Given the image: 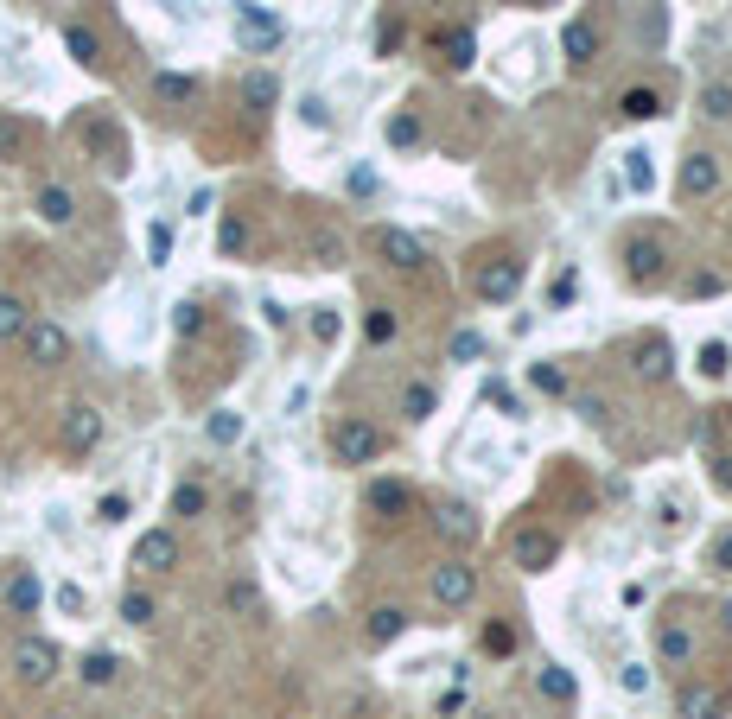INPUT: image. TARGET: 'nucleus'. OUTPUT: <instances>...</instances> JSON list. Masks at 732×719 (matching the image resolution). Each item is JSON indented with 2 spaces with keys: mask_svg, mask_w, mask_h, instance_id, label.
<instances>
[{
  "mask_svg": "<svg viewBox=\"0 0 732 719\" xmlns=\"http://www.w3.org/2000/svg\"><path fill=\"white\" fill-rule=\"evenodd\" d=\"M172 331H179V338H198V331H204V306L179 300V306H172Z\"/></svg>",
  "mask_w": 732,
  "mask_h": 719,
  "instance_id": "obj_33",
  "label": "nucleus"
},
{
  "mask_svg": "<svg viewBox=\"0 0 732 719\" xmlns=\"http://www.w3.org/2000/svg\"><path fill=\"white\" fill-rule=\"evenodd\" d=\"M535 688H542L554 707H573V700H580V681H573L561 662H542V669H535Z\"/></svg>",
  "mask_w": 732,
  "mask_h": 719,
  "instance_id": "obj_16",
  "label": "nucleus"
},
{
  "mask_svg": "<svg viewBox=\"0 0 732 719\" xmlns=\"http://www.w3.org/2000/svg\"><path fill=\"white\" fill-rule=\"evenodd\" d=\"M618 688H624V694H643V688H650V669H643V662H624V669H618Z\"/></svg>",
  "mask_w": 732,
  "mask_h": 719,
  "instance_id": "obj_48",
  "label": "nucleus"
},
{
  "mask_svg": "<svg viewBox=\"0 0 732 719\" xmlns=\"http://www.w3.org/2000/svg\"><path fill=\"white\" fill-rule=\"evenodd\" d=\"M382 134H389V147H421V115H389V128H382Z\"/></svg>",
  "mask_w": 732,
  "mask_h": 719,
  "instance_id": "obj_28",
  "label": "nucleus"
},
{
  "mask_svg": "<svg viewBox=\"0 0 732 719\" xmlns=\"http://www.w3.org/2000/svg\"><path fill=\"white\" fill-rule=\"evenodd\" d=\"M446 357H452V363H478V357H484V338H478V331H459Z\"/></svg>",
  "mask_w": 732,
  "mask_h": 719,
  "instance_id": "obj_40",
  "label": "nucleus"
},
{
  "mask_svg": "<svg viewBox=\"0 0 732 719\" xmlns=\"http://www.w3.org/2000/svg\"><path fill=\"white\" fill-rule=\"evenodd\" d=\"M726 713V688H688L682 694V719H720Z\"/></svg>",
  "mask_w": 732,
  "mask_h": 719,
  "instance_id": "obj_18",
  "label": "nucleus"
},
{
  "mask_svg": "<svg viewBox=\"0 0 732 719\" xmlns=\"http://www.w3.org/2000/svg\"><path fill=\"white\" fill-rule=\"evenodd\" d=\"M363 331H370V344H389V338H395V312H389V306H376Z\"/></svg>",
  "mask_w": 732,
  "mask_h": 719,
  "instance_id": "obj_46",
  "label": "nucleus"
},
{
  "mask_svg": "<svg viewBox=\"0 0 732 719\" xmlns=\"http://www.w3.org/2000/svg\"><path fill=\"white\" fill-rule=\"evenodd\" d=\"M64 51H71L77 64H102V39H96L90 26H77V20L64 26Z\"/></svg>",
  "mask_w": 732,
  "mask_h": 719,
  "instance_id": "obj_21",
  "label": "nucleus"
},
{
  "mask_svg": "<svg viewBox=\"0 0 732 719\" xmlns=\"http://www.w3.org/2000/svg\"><path fill=\"white\" fill-rule=\"evenodd\" d=\"M134 567H141V573L179 567V535H172V529H147L141 541H134Z\"/></svg>",
  "mask_w": 732,
  "mask_h": 719,
  "instance_id": "obj_9",
  "label": "nucleus"
},
{
  "mask_svg": "<svg viewBox=\"0 0 732 719\" xmlns=\"http://www.w3.org/2000/svg\"><path fill=\"white\" fill-rule=\"evenodd\" d=\"M433 529H440L452 548H472V541H478V516L465 510V503H440V510H433Z\"/></svg>",
  "mask_w": 732,
  "mask_h": 719,
  "instance_id": "obj_12",
  "label": "nucleus"
},
{
  "mask_svg": "<svg viewBox=\"0 0 732 719\" xmlns=\"http://www.w3.org/2000/svg\"><path fill=\"white\" fill-rule=\"evenodd\" d=\"M529 382H535L542 395H561V389H567V376L554 370V363H535V370H529Z\"/></svg>",
  "mask_w": 732,
  "mask_h": 719,
  "instance_id": "obj_44",
  "label": "nucleus"
},
{
  "mask_svg": "<svg viewBox=\"0 0 732 719\" xmlns=\"http://www.w3.org/2000/svg\"><path fill=\"white\" fill-rule=\"evenodd\" d=\"M312 255H319V268H338V261H344V236L319 230V236H312Z\"/></svg>",
  "mask_w": 732,
  "mask_h": 719,
  "instance_id": "obj_38",
  "label": "nucleus"
},
{
  "mask_svg": "<svg viewBox=\"0 0 732 719\" xmlns=\"http://www.w3.org/2000/svg\"><path fill=\"white\" fill-rule=\"evenodd\" d=\"M707 191H720V160L713 153H688L682 160V198H707Z\"/></svg>",
  "mask_w": 732,
  "mask_h": 719,
  "instance_id": "obj_15",
  "label": "nucleus"
},
{
  "mask_svg": "<svg viewBox=\"0 0 732 719\" xmlns=\"http://www.w3.org/2000/svg\"><path fill=\"white\" fill-rule=\"evenodd\" d=\"M7 605L20 611V618H32V611H39V580H32V573H13V586H7Z\"/></svg>",
  "mask_w": 732,
  "mask_h": 719,
  "instance_id": "obj_25",
  "label": "nucleus"
},
{
  "mask_svg": "<svg viewBox=\"0 0 732 719\" xmlns=\"http://www.w3.org/2000/svg\"><path fill=\"white\" fill-rule=\"evenodd\" d=\"M338 331H344V319H338L331 306H319V312H312V338H319V344H331Z\"/></svg>",
  "mask_w": 732,
  "mask_h": 719,
  "instance_id": "obj_43",
  "label": "nucleus"
},
{
  "mask_svg": "<svg viewBox=\"0 0 732 719\" xmlns=\"http://www.w3.org/2000/svg\"><path fill=\"white\" fill-rule=\"evenodd\" d=\"M433 408H440V401H433L427 382H408V389H402V414H408V420H427Z\"/></svg>",
  "mask_w": 732,
  "mask_h": 719,
  "instance_id": "obj_29",
  "label": "nucleus"
},
{
  "mask_svg": "<svg viewBox=\"0 0 732 719\" xmlns=\"http://www.w3.org/2000/svg\"><path fill=\"white\" fill-rule=\"evenodd\" d=\"M408 503H414L408 484H370V510H389L395 516V510H408Z\"/></svg>",
  "mask_w": 732,
  "mask_h": 719,
  "instance_id": "obj_30",
  "label": "nucleus"
},
{
  "mask_svg": "<svg viewBox=\"0 0 732 719\" xmlns=\"http://www.w3.org/2000/svg\"><path fill=\"white\" fill-rule=\"evenodd\" d=\"M26 147V121H13V115H0V160H13V153Z\"/></svg>",
  "mask_w": 732,
  "mask_h": 719,
  "instance_id": "obj_37",
  "label": "nucleus"
},
{
  "mask_svg": "<svg viewBox=\"0 0 732 719\" xmlns=\"http://www.w3.org/2000/svg\"><path fill=\"white\" fill-rule=\"evenodd\" d=\"M26 357L39 363V370H51V363H64V350H71V338H64V325H51V319H32L26 331Z\"/></svg>",
  "mask_w": 732,
  "mask_h": 719,
  "instance_id": "obj_7",
  "label": "nucleus"
},
{
  "mask_svg": "<svg viewBox=\"0 0 732 719\" xmlns=\"http://www.w3.org/2000/svg\"><path fill=\"white\" fill-rule=\"evenodd\" d=\"M13 675H20L26 688H45V681L58 675V643H45V637H20V643H13Z\"/></svg>",
  "mask_w": 732,
  "mask_h": 719,
  "instance_id": "obj_3",
  "label": "nucleus"
},
{
  "mask_svg": "<svg viewBox=\"0 0 732 719\" xmlns=\"http://www.w3.org/2000/svg\"><path fill=\"white\" fill-rule=\"evenodd\" d=\"M720 287H726L720 274H694V280H688V300H713V293H720Z\"/></svg>",
  "mask_w": 732,
  "mask_h": 719,
  "instance_id": "obj_50",
  "label": "nucleus"
},
{
  "mask_svg": "<svg viewBox=\"0 0 732 719\" xmlns=\"http://www.w3.org/2000/svg\"><path fill=\"white\" fill-rule=\"evenodd\" d=\"M713 567H720V573H732V535H720V541H713Z\"/></svg>",
  "mask_w": 732,
  "mask_h": 719,
  "instance_id": "obj_54",
  "label": "nucleus"
},
{
  "mask_svg": "<svg viewBox=\"0 0 732 719\" xmlns=\"http://www.w3.org/2000/svg\"><path fill=\"white\" fill-rule=\"evenodd\" d=\"M121 675V656H109V650H96V656H83V681L90 688H109V681Z\"/></svg>",
  "mask_w": 732,
  "mask_h": 719,
  "instance_id": "obj_27",
  "label": "nucleus"
},
{
  "mask_svg": "<svg viewBox=\"0 0 732 719\" xmlns=\"http://www.w3.org/2000/svg\"><path fill=\"white\" fill-rule=\"evenodd\" d=\"M516 287H522V261L516 255H497V261L478 268V300H516Z\"/></svg>",
  "mask_w": 732,
  "mask_h": 719,
  "instance_id": "obj_8",
  "label": "nucleus"
},
{
  "mask_svg": "<svg viewBox=\"0 0 732 719\" xmlns=\"http://www.w3.org/2000/svg\"><path fill=\"white\" fill-rule=\"evenodd\" d=\"M39 217H45V223H71V217H77V198H71L64 185H45V191H39Z\"/></svg>",
  "mask_w": 732,
  "mask_h": 719,
  "instance_id": "obj_22",
  "label": "nucleus"
},
{
  "mask_svg": "<svg viewBox=\"0 0 732 719\" xmlns=\"http://www.w3.org/2000/svg\"><path fill=\"white\" fill-rule=\"evenodd\" d=\"M395 45H402V20H382V26H376V51H382V58H389Z\"/></svg>",
  "mask_w": 732,
  "mask_h": 719,
  "instance_id": "obj_51",
  "label": "nucleus"
},
{
  "mask_svg": "<svg viewBox=\"0 0 732 719\" xmlns=\"http://www.w3.org/2000/svg\"><path fill=\"white\" fill-rule=\"evenodd\" d=\"M694 109H701L707 121H732V83H726V77H713L707 90L694 96Z\"/></svg>",
  "mask_w": 732,
  "mask_h": 719,
  "instance_id": "obj_19",
  "label": "nucleus"
},
{
  "mask_svg": "<svg viewBox=\"0 0 732 719\" xmlns=\"http://www.w3.org/2000/svg\"><path fill=\"white\" fill-rule=\"evenodd\" d=\"M478 643H484V656H510V650H516V630H510V624H484Z\"/></svg>",
  "mask_w": 732,
  "mask_h": 719,
  "instance_id": "obj_35",
  "label": "nucleus"
},
{
  "mask_svg": "<svg viewBox=\"0 0 732 719\" xmlns=\"http://www.w3.org/2000/svg\"><path fill=\"white\" fill-rule=\"evenodd\" d=\"M624 261H631V280H637V287H656V280H662V261H669V255H662L656 236H637L631 249H624Z\"/></svg>",
  "mask_w": 732,
  "mask_h": 719,
  "instance_id": "obj_13",
  "label": "nucleus"
},
{
  "mask_svg": "<svg viewBox=\"0 0 732 719\" xmlns=\"http://www.w3.org/2000/svg\"><path fill=\"white\" fill-rule=\"evenodd\" d=\"M51 719H58V713H51Z\"/></svg>",
  "mask_w": 732,
  "mask_h": 719,
  "instance_id": "obj_55",
  "label": "nucleus"
},
{
  "mask_svg": "<svg viewBox=\"0 0 732 719\" xmlns=\"http://www.w3.org/2000/svg\"><path fill=\"white\" fill-rule=\"evenodd\" d=\"M274 96H281V90H274L268 70H249V77H242V102H249L255 115H261V109H274Z\"/></svg>",
  "mask_w": 732,
  "mask_h": 719,
  "instance_id": "obj_24",
  "label": "nucleus"
},
{
  "mask_svg": "<svg viewBox=\"0 0 732 719\" xmlns=\"http://www.w3.org/2000/svg\"><path fill=\"white\" fill-rule=\"evenodd\" d=\"M153 90H160V102H191V96H198V83L179 77V70H160V83H153Z\"/></svg>",
  "mask_w": 732,
  "mask_h": 719,
  "instance_id": "obj_31",
  "label": "nucleus"
},
{
  "mask_svg": "<svg viewBox=\"0 0 732 719\" xmlns=\"http://www.w3.org/2000/svg\"><path fill=\"white\" fill-rule=\"evenodd\" d=\"M510 554H516L522 573H548L554 560H561V541H554L548 529H522V535L510 541Z\"/></svg>",
  "mask_w": 732,
  "mask_h": 719,
  "instance_id": "obj_6",
  "label": "nucleus"
},
{
  "mask_svg": "<svg viewBox=\"0 0 732 719\" xmlns=\"http://www.w3.org/2000/svg\"><path fill=\"white\" fill-rule=\"evenodd\" d=\"M242 242H249V223H242V217H223V230H217V249H223V255H236Z\"/></svg>",
  "mask_w": 732,
  "mask_h": 719,
  "instance_id": "obj_41",
  "label": "nucleus"
},
{
  "mask_svg": "<svg viewBox=\"0 0 732 719\" xmlns=\"http://www.w3.org/2000/svg\"><path fill=\"white\" fill-rule=\"evenodd\" d=\"M427 592H433V605L459 611V605L478 599V573L465 567V560H440V567H433V580H427Z\"/></svg>",
  "mask_w": 732,
  "mask_h": 719,
  "instance_id": "obj_2",
  "label": "nucleus"
},
{
  "mask_svg": "<svg viewBox=\"0 0 732 719\" xmlns=\"http://www.w3.org/2000/svg\"><path fill=\"white\" fill-rule=\"evenodd\" d=\"M592 45H599V32H592L586 20H573V26H567V58H573V64H586V58H592Z\"/></svg>",
  "mask_w": 732,
  "mask_h": 719,
  "instance_id": "obj_32",
  "label": "nucleus"
},
{
  "mask_svg": "<svg viewBox=\"0 0 732 719\" xmlns=\"http://www.w3.org/2000/svg\"><path fill=\"white\" fill-rule=\"evenodd\" d=\"M573 414H586V420H605L612 408H605V395H573Z\"/></svg>",
  "mask_w": 732,
  "mask_h": 719,
  "instance_id": "obj_53",
  "label": "nucleus"
},
{
  "mask_svg": "<svg viewBox=\"0 0 732 719\" xmlns=\"http://www.w3.org/2000/svg\"><path fill=\"white\" fill-rule=\"evenodd\" d=\"M662 109V96L656 90H631V96H624V115H631V121H650Z\"/></svg>",
  "mask_w": 732,
  "mask_h": 719,
  "instance_id": "obj_39",
  "label": "nucleus"
},
{
  "mask_svg": "<svg viewBox=\"0 0 732 719\" xmlns=\"http://www.w3.org/2000/svg\"><path fill=\"white\" fill-rule=\"evenodd\" d=\"M147 261H153V268H166V261H172V223H147Z\"/></svg>",
  "mask_w": 732,
  "mask_h": 719,
  "instance_id": "obj_34",
  "label": "nucleus"
},
{
  "mask_svg": "<svg viewBox=\"0 0 732 719\" xmlns=\"http://www.w3.org/2000/svg\"><path fill=\"white\" fill-rule=\"evenodd\" d=\"M121 618H128V624H153V599H147V592H128V599H121Z\"/></svg>",
  "mask_w": 732,
  "mask_h": 719,
  "instance_id": "obj_45",
  "label": "nucleus"
},
{
  "mask_svg": "<svg viewBox=\"0 0 732 719\" xmlns=\"http://www.w3.org/2000/svg\"><path fill=\"white\" fill-rule=\"evenodd\" d=\"M121 516H128V497H121V490H109V497L96 503V522H121Z\"/></svg>",
  "mask_w": 732,
  "mask_h": 719,
  "instance_id": "obj_49",
  "label": "nucleus"
},
{
  "mask_svg": "<svg viewBox=\"0 0 732 719\" xmlns=\"http://www.w3.org/2000/svg\"><path fill=\"white\" fill-rule=\"evenodd\" d=\"M26 325H32V306L20 300V293H0V338H20Z\"/></svg>",
  "mask_w": 732,
  "mask_h": 719,
  "instance_id": "obj_23",
  "label": "nucleus"
},
{
  "mask_svg": "<svg viewBox=\"0 0 732 719\" xmlns=\"http://www.w3.org/2000/svg\"><path fill=\"white\" fill-rule=\"evenodd\" d=\"M376 255L389 261V268H402V274H421L427 261H433L421 236H408V230H389V223H382V230H376Z\"/></svg>",
  "mask_w": 732,
  "mask_h": 719,
  "instance_id": "obj_5",
  "label": "nucleus"
},
{
  "mask_svg": "<svg viewBox=\"0 0 732 719\" xmlns=\"http://www.w3.org/2000/svg\"><path fill=\"white\" fill-rule=\"evenodd\" d=\"M236 39L249 45V51H274V45L287 39V26L274 20L268 7H255V0H242V7H236Z\"/></svg>",
  "mask_w": 732,
  "mask_h": 719,
  "instance_id": "obj_4",
  "label": "nucleus"
},
{
  "mask_svg": "<svg viewBox=\"0 0 732 719\" xmlns=\"http://www.w3.org/2000/svg\"><path fill=\"white\" fill-rule=\"evenodd\" d=\"M433 45L446 51V64H452V70H472V58H478V39H472V26H446Z\"/></svg>",
  "mask_w": 732,
  "mask_h": 719,
  "instance_id": "obj_17",
  "label": "nucleus"
},
{
  "mask_svg": "<svg viewBox=\"0 0 732 719\" xmlns=\"http://www.w3.org/2000/svg\"><path fill=\"white\" fill-rule=\"evenodd\" d=\"M726 370H732V350L726 344H707L701 350V376H726Z\"/></svg>",
  "mask_w": 732,
  "mask_h": 719,
  "instance_id": "obj_47",
  "label": "nucleus"
},
{
  "mask_svg": "<svg viewBox=\"0 0 732 719\" xmlns=\"http://www.w3.org/2000/svg\"><path fill=\"white\" fill-rule=\"evenodd\" d=\"M656 656L669 662V669H688V662H694V630L682 618H669V624L656 630Z\"/></svg>",
  "mask_w": 732,
  "mask_h": 719,
  "instance_id": "obj_14",
  "label": "nucleus"
},
{
  "mask_svg": "<svg viewBox=\"0 0 732 719\" xmlns=\"http://www.w3.org/2000/svg\"><path fill=\"white\" fill-rule=\"evenodd\" d=\"M624 179H631V191H650V160H643V153H631V166H624Z\"/></svg>",
  "mask_w": 732,
  "mask_h": 719,
  "instance_id": "obj_52",
  "label": "nucleus"
},
{
  "mask_svg": "<svg viewBox=\"0 0 732 719\" xmlns=\"http://www.w3.org/2000/svg\"><path fill=\"white\" fill-rule=\"evenodd\" d=\"M230 611H242V618H255V611H261V592H255L249 580H236V586H230Z\"/></svg>",
  "mask_w": 732,
  "mask_h": 719,
  "instance_id": "obj_42",
  "label": "nucleus"
},
{
  "mask_svg": "<svg viewBox=\"0 0 732 719\" xmlns=\"http://www.w3.org/2000/svg\"><path fill=\"white\" fill-rule=\"evenodd\" d=\"M102 440V414L90 401H77V408H64V452H96Z\"/></svg>",
  "mask_w": 732,
  "mask_h": 719,
  "instance_id": "obj_11",
  "label": "nucleus"
},
{
  "mask_svg": "<svg viewBox=\"0 0 732 719\" xmlns=\"http://www.w3.org/2000/svg\"><path fill=\"white\" fill-rule=\"evenodd\" d=\"M204 433H211V446H236V440H242V414L217 408L211 420H204Z\"/></svg>",
  "mask_w": 732,
  "mask_h": 719,
  "instance_id": "obj_26",
  "label": "nucleus"
},
{
  "mask_svg": "<svg viewBox=\"0 0 732 719\" xmlns=\"http://www.w3.org/2000/svg\"><path fill=\"white\" fill-rule=\"evenodd\" d=\"M172 516H204V484H179V490H172Z\"/></svg>",
  "mask_w": 732,
  "mask_h": 719,
  "instance_id": "obj_36",
  "label": "nucleus"
},
{
  "mask_svg": "<svg viewBox=\"0 0 732 719\" xmlns=\"http://www.w3.org/2000/svg\"><path fill=\"white\" fill-rule=\"evenodd\" d=\"M402 630H408V611L402 605H376L370 611V643H395Z\"/></svg>",
  "mask_w": 732,
  "mask_h": 719,
  "instance_id": "obj_20",
  "label": "nucleus"
},
{
  "mask_svg": "<svg viewBox=\"0 0 732 719\" xmlns=\"http://www.w3.org/2000/svg\"><path fill=\"white\" fill-rule=\"evenodd\" d=\"M376 452H382V433L370 427V420H357V414L331 420V459L338 465H370Z\"/></svg>",
  "mask_w": 732,
  "mask_h": 719,
  "instance_id": "obj_1",
  "label": "nucleus"
},
{
  "mask_svg": "<svg viewBox=\"0 0 732 719\" xmlns=\"http://www.w3.org/2000/svg\"><path fill=\"white\" fill-rule=\"evenodd\" d=\"M631 357H637L631 370H637L643 382H669V376H675V350H669V338H662V331H650V338H643Z\"/></svg>",
  "mask_w": 732,
  "mask_h": 719,
  "instance_id": "obj_10",
  "label": "nucleus"
}]
</instances>
